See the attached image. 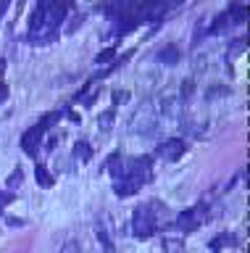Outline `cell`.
<instances>
[{
	"mask_svg": "<svg viewBox=\"0 0 250 253\" xmlns=\"http://www.w3.org/2000/svg\"><path fill=\"white\" fill-rule=\"evenodd\" d=\"M158 129V114H155L153 103H143L135 108V114L129 116V132L140 134V137H150Z\"/></svg>",
	"mask_w": 250,
	"mask_h": 253,
	"instance_id": "obj_1",
	"label": "cell"
},
{
	"mask_svg": "<svg viewBox=\"0 0 250 253\" xmlns=\"http://www.w3.org/2000/svg\"><path fill=\"white\" fill-rule=\"evenodd\" d=\"M155 229H158V221H155L150 206H137L135 213H132V232H135L140 240H145V237H150Z\"/></svg>",
	"mask_w": 250,
	"mask_h": 253,
	"instance_id": "obj_2",
	"label": "cell"
},
{
	"mask_svg": "<svg viewBox=\"0 0 250 253\" xmlns=\"http://www.w3.org/2000/svg\"><path fill=\"white\" fill-rule=\"evenodd\" d=\"M184 103L179 98V92H171V90H163L161 98H158V106H155V114L161 116H169V119H182L184 114Z\"/></svg>",
	"mask_w": 250,
	"mask_h": 253,
	"instance_id": "obj_3",
	"label": "cell"
},
{
	"mask_svg": "<svg viewBox=\"0 0 250 253\" xmlns=\"http://www.w3.org/2000/svg\"><path fill=\"white\" fill-rule=\"evenodd\" d=\"M203 221H206V209L198 206V209H187V211H179L177 216V229L179 232H192V229H198Z\"/></svg>",
	"mask_w": 250,
	"mask_h": 253,
	"instance_id": "obj_4",
	"label": "cell"
},
{
	"mask_svg": "<svg viewBox=\"0 0 250 253\" xmlns=\"http://www.w3.org/2000/svg\"><path fill=\"white\" fill-rule=\"evenodd\" d=\"M45 137V126L42 124H35L29 126V129L21 134V150H24L27 156H37V150H40V142Z\"/></svg>",
	"mask_w": 250,
	"mask_h": 253,
	"instance_id": "obj_5",
	"label": "cell"
},
{
	"mask_svg": "<svg viewBox=\"0 0 250 253\" xmlns=\"http://www.w3.org/2000/svg\"><path fill=\"white\" fill-rule=\"evenodd\" d=\"M184 140H179V137H174V140H166V142H161V148H158V156L163 158V161H177L179 156L184 153Z\"/></svg>",
	"mask_w": 250,
	"mask_h": 253,
	"instance_id": "obj_6",
	"label": "cell"
},
{
	"mask_svg": "<svg viewBox=\"0 0 250 253\" xmlns=\"http://www.w3.org/2000/svg\"><path fill=\"white\" fill-rule=\"evenodd\" d=\"M143 187V182H140L137 177H121V179H116V185H113V190H116V195L119 198H127V195H135L137 190Z\"/></svg>",
	"mask_w": 250,
	"mask_h": 253,
	"instance_id": "obj_7",
	"label": "cell"
},
{
	"mask_svg": "<svg viewBox=\"0 0 250 253\" xmlns=\"http://www.w3.org/2000/svg\"><path fill=\"white\" fill-rule=\"evenodd\" d=\"M103 169H106L108 174H113L116 179H121L124 174H127V161H124V156H121V153H113V156L106 161Z\"/></svg>",
	"mask_w": 250,
	"mask_h": 253,
	"instance_id": "obj_8",
	"label": "cell"
},
{
	"mask_svg": "<svg viewBox=\"0 0 250 253\" xmlns=\"http://www.w3.org/2000/svg\"><path fill=\"white\" fill-rule=\"evenodd\" d=\"M155 61H158V63H166V66H174V63L179 61V50H177L174 45H166V47H161V50H158Z\"/></svg>",
	"mask_w": 250,
	"mask_h": 253,
	"instance_id": "obj_9",
	"label": "cell"
},
{
	"mask_svg": "<svg viewBox=\"0 0 250 253\" xmlns=\"http://www.w3.org/2000/svg\"><path fill=\"white\" fill-rule=\"evenodd\" d=\"M224 245H237V237L229 235V232H221L218 237H214V240H211V253H218Z\"/></svg>",
	"mask_w": 250,
	"mask_h": 253,
	"instance_id": "obj_10",
	"label": "cell"
},
{
	"mask_svg": "<svg viewBox=\"0 0 250 253\" xmlns=\"http://www.w3.org/2000/svg\"><path fill=\"white\" fill-rule=\"evenodd\" d=\"M245 50H248V40L245 37H237L229 47H226V61H234L237 55H242Z\"/></svg>",
	"mask_w": 250,
	"mask_h": 253,
	"instance_id": "obj_11",
	"label": "cell"
},
{
	"mask_svg": "<svg viewBox=\"0 0 250 253\" xmlns=\"http://www.w3.org/2000/svg\"><path fill=\"white\" fill-rule=\"evenodd\" d=\"M74 158H76V161H82V164H87L92 158V145H90V142H84V140L76 142V145H74Z\"/></svg>",
	"mask_w": 250,
	"mask_h": 253,
	"instance_id": "obj_12",
	"label": "cell"
},
{
	"mask_svg": "<svg viewBox=\"0 0 250 253\" xmlns=\"http://www.w3.org/2000/svg\"><path fill=\"white\" fill-rule=\"evenodd\" d=\"M163 251L166 253H187V245H184V240H179V237H166V240H163Z\"/></svg>",
	"mask_w": 250,
	"mask_h": 253,
	"instance_id": "obj_13",
	"label": "cell"
},
{
	"mask_svg": "<svg viewBox=\"0 0 250 253\" xmlns=\"http://www.w3.org/2000/svg\"><path fill=\"white\" fill-rule=\"evenodd\" d=\"M113 122H116V114H113V111H103V114L98 116V129H100V132H111V129H113Z\"/></svg>",
	"mask_w": 250,
	"mask_h": 253,
	"instance_id": "obj_14",
	"label": "cell"
},
{
	"mask_svg": "<svg viewBox=\"0 0 250 253\" xmlns=\"http://www.w3.org/2000/svg\"><path fill=\"white\" fill-rule=\"evenodd\" d=\"M95 235H98V240H100V245H103V251H106V253H116L113 240H111V232H108V229L98 227V229H95Z\"/></svg>",
	"mask_w": 250,
	"mask_h": 253,
	"instance_id": "obj_15",
	"label": "cell"
},
{
	"mask_svg": "<svg viewBox=\"0 0 250 253\" xmlns=\"http://www.w3.org/2000/svg\"><path fill=\"white\" fill-rule=\"evenodd\" d=\"M35 177H37V182H40L42 187H53V185H56V177H53V174L45 169V166H37V169H35Z\"/></svg>",
	"mask_w": 250,
	"mask_h": 253,
	"instance_id": "obj_16",
	"label": "cell"
},
{
	"mask_svg": "<svg viewBox=\"0 0 250 253\" xmlns=\"http://www.w3.org/2000/svg\"><path fill=\"white\" fill-rule=\"evenodd\" d=\"M177 92H179V98H182V103H187L192 98V92H195V79H184L182 87H179Z\"/></svg>",
	"mask_w": 250,
	"mask_h": 253,
	"instance_id": "obj_17",
	"label": "cell"
},
{
	"mask_svg": "<svg viewBox=\"0 0 250 253\" xmlns=\"http://www.w3.org/2000/svg\"><path fill=\"white\" fill-rule=\"evenodd\" d=\"M111 61H113V47H106V50L98 53V58H95L98 66H106V63H111Z\"/></svg>",
	"mask_w": 250,
	"mask_h": 253,
	"instance_id": "obj_18",
	"label": "cell"
},
{
	"mask_svg": "<svg viewBox=\"0 0 250 253\" xmlns=\"http://www.w3.org/2000/svg\"><path fill=\"white\" fill-rule=\"evenodd\" d=\"M58 253H79V243H76V240H69V243L61 245Z\"/></svg>",
	"mask_w": 250,
	"mask_h": 253,
	"instance_id": "obj_19",
	"label": "cell"
},
{
	"mask_svg": "<svg viewBox=\"0 0 250 253\" xmlns=\"http://www.w3.org/2000/svg\"><path fill=\"white\" fill-rule=\"evenodd\" d=\"M19 182H21V169H16V171H13L11 174V177H8V182H5V187H19Z\"/></svg>",
	"mask_w": 250,
	"mask_h": 253,
	"instance_id": "obj_20",
	"label": "cell"
},
{
	"mask_svg": "<svg viewBox=\"0 0 250 253\" xmlns=\"http://www.w3.org/2000/svg\"><path fill=\"white\" fill-rule=\"evenodd\" d=\"M124 100H129V92H124V90H119V92H113V103H116V106H121Z\"/></svg>",
	"mask_w": 250,
	"mask_h": 253,
	"instance_id": "obj_21",
	"label": "cell"
},
{
	"mask_svg": "<svg viewBox=\"0 0 250 253\" xmlns=\"http://www.w3.org/2000/svg\"><path fill=\"white\" fill-rule=\"evenodd\" d=\"M229 92V87H211L208 90V98H216V95H226Z\"/></svg>",
	"mask_w": 250,
	"mask_h": 253,
	"instance_id": "obj_22",
	"label": "cell"
},
{
	"mask_svg": "<svg viewBox=\"0 0 250 253\" xmlns=\"http://www.w3.org/2000/svg\"><path fill=\"white\" fill-rule=\"evenodd\" d=\"M13 201V195L11 193H0V209H3V206H8Z\"/></svg>",
	"mask_w": 250,
	"mask_h": 253,
	"instance_id": "obj_23",
	"label": "cell"
},
{
	"mask_svg": "<svg viewBox=\"0 0 250 253\" xmlns=\"http://www.w3.org/2000/svg\"><path fill=\"white\" fill-rule=\"evenodd\" d=\"M5 95H8V87H5V84H0V100H3Z\"/></svg>",
	"mask_w": 250,
	"mask_h": 253,
	"instance_id": "obj_24",
	"label": "cell"
},
{
	"mask_svg": "<svg viewBox=\"0 0 250 253\" xmlns=\"http://www.w3.org/2000/svg\"><path fill=\"white\" fill-rule=\"evenodd\" d=\"M5 11H8V3H0V16H3Z\"/></svg>",
	"mask_w": 250,
	"mask_h": 253,
	"instance_id": "obj_25",
	"label": "cell"
}]
</instances>
